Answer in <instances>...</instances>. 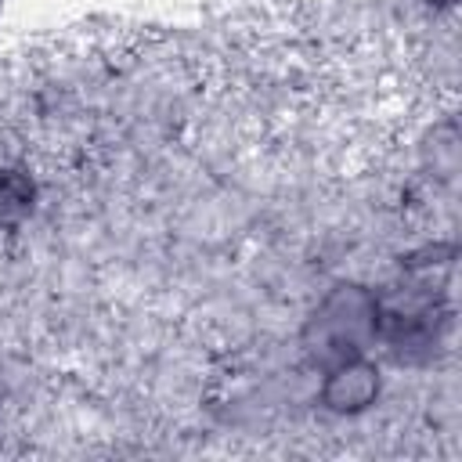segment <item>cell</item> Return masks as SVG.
Segmentation results:
<instances>
[{
    "label": "cell",
    "instance_id": "6da1fadb",
    "mask_svg": "<svg viewBox=\"0 0 462 462\" xmlns=\"http://www.w3.org/2000/svg\"><path fill=\"white\" fill-rule=\"evenodd\" d=\"M375 300L357 289H339L318 314L321 350H336L339 361H350V350H361L368 332H375Z\"/></svg>",
    "mask_w": 462,
    "mask_h": 462
},
{
    "label": "cell",
    "instance_id": "7a4b0ae2",
    "mask_svg": "<svg viewBox=\"0 0 462 462\" xmlns=\"http://www.w3.org/2000/svg\"><path fill=\"white\" fill-rule=\"evenodd\" d=\"M372 393H375V375H372V368L354 365V361H346V365L332 375V383H328V390H325L328 404H332V408H339V411L368 404V401H372Z\"/></svg>",
    "mask_w": 462,
    "mask_h": 462
},
{
    "label": "cell",
    "instance_id": "3957f363",
    "mask_svg": "<svg viewBox=\"0 0 462 462\" xmlns=\"http://www.w3.org/2000/svg\"><path fill=\"white\" fill-rule=\"evenodd\" d=\"M440 4H451V0H440Z\"/></svg>",
    "mask_w": 462,
    "mask_h": 462
}]
</instances>
